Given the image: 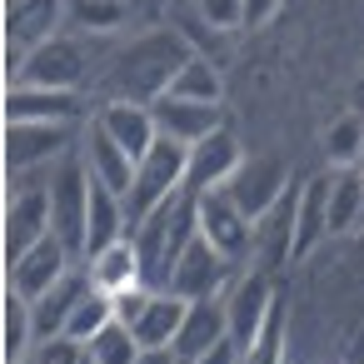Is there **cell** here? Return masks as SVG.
I'll use <instances>...</instances> for the list:
<instances>
[{
  "label": "cell",
  "mask_w": 364,
  "mask_h": 364,
  "mask_svg": "<svg viewBox=\"0 0 364 364\" xmlns=\"http://www.w3.org/2000/svg\"><path fill=\"white\" fill-rule=\"evenodd\" d=\"M195 16L210 31H235L245 26V0H195Z\"/></svg>",
  "instance_id": "obj_31"
},
{
  "label": "cell",
  "mask_w": 364,
  "mask_h": 364,
  "mask_svg": "<svg viewBox=\"0 0 364 364\" xmlns=\"http://www.w3.org/2000/svg\"><path fill=\"white\" fill-rule=\"evenodd\" d=\"M324 160L334 170H364V120L359 115H339L324 130Z\"/></svg>",
  "instance_id": "obj_26"
},
{
  "label": "cell",
  "mask_w": 364,
  "mask_h": 364,
  "mask_svg": "<svg viewBox=\"0 0 364 364\" xmlns=\"http://www.w3.org/2000/svg\"><path fill=\"white\" fill-rule=\"evenodd\" d=\"M130 26V0H65V31L70 36H120Z\"/></svg>",
  "instance_id": "obj_23"
},
{
  "label": "cell",
  "mask_w": 364,
  "mask_h": 364,
  "mask_svg": "<svg viewBox=\"0 0 364 364\" xmlns=\"http://www.w3.org/2000/svg\"><path fill=\"white\" fill-rule=\"evenodd\" d=\"M185 190H190V145H180V140L160 135V140L150 145V155L135 165V185H130V200H125L130 225H135V220H145L150 210L170 205V200H175V195H185Z\"/></svg>",
  "instance_id": "obj_2"
},
{
  "label": "cell",
  "mask_w": 364,
  "mask_h": 364,
  "mask_svg": "<svg viewBox=\"0 0 364 364\" xmlns=\"http://www.w3.org/2000/svg\"><path fill=\"white\" fill-rule=\"evenodd\" d=\"M190 6H195V0H190Z\"/></svg>",
  "instance_id": "obj_39"
},
{
  "label": "cell",
  "mask_w": 364,
  "mask_h": 364,
  "mask_svg": "<svg viewBox=\"0 0 364 364\" xmlns=\"http://www.w3.org/2000/svg\"><path fill=\"white\" fill-rule=\"evenodd\" d=\"M359 230H364V215H359Z\"/></svg>",
  "instance_id": "obj_38"
},
{
  "label": "cell",
  "mask_w": 364,
  "mask_h": 364,
  "mask_svg": "<svg viewBox=\"0 0 364 364\" xmlns=\"http://www.w3.org/2000/svg\"><path fill=\"white\" fill-rule=\"evenodd\" d=\"M195 210H200V240H210L230 264L245 259V255H255V230H259V225H250V215H245L225 190L195 195Z\"/></svg>",
  "instance_id": "obj_9"
},
{
  "label": "cell",
  "mask_w": 364,
  "mask_h": 364,
  "mask_svg": "<svg viewBox=\"0 0 364 364\" xmlns=\"http://www.w3.org/2000/svg\"><path fill=\"white\" fill-rule=\"evenodd\" d=\"M95 125L140 165L145 155H150V145L160 140V125H155V110L150 105H135V100H105L100 110H95Z\"/></svg>",
  "instance_id": "obj_15"
},
{
  "label": "cell",
  "mask_w": 364,
  "mask_h": 364,
  "mask_svg": "<svg viewBox=\"0 0 364 364\" xmlns=\"http://www.w3.org/2000/svg\"><path fill=\"white\" fill-rule=\"evenodd\" d=\"M274 304H279V299H274L264 269H250V274L235 279V289L225 294V309H230V344H235L240 354H250V349L259 344V334H264Z\"/></svg>",
  "instance_id": "obj_10"
},
{
  "label": "cell",
  "mask_w": 364,
  "mask_h": 364,
  "mask_svg": "<svg viewBox=\"0 0 364 364\" xmlns=\"http://www.w3.org/2000/svg\"><path fill=\"white\" fill-rule=\"evenodd\" d=\"M225 339H230V309H225V299H190L180 339H175V354L180 359H205Z\"/></svg>",
  "instance_id": "obj_18"
},
{
  "label": "cell",
  "mask_w": 364,
  "mask_h": 364,
  "mask_svg": "<svg viewBox=\"0 0 364 364\" xmlns=\"http://www.w3.org/2000/svg\"><path fill=\"white\" fill-rule=\"evenodd\" d=\"M195 55L185 31H145L135 36L105 70V90L110 100H135V105H155L170 95L175 75L185 70V60Z\"/></svg>",
  "instance_id": "obj_1"
},
{
  "label": "cell",
  "mask_w": 364,
  "mask_h": 364,
  "mask_svg": "<svg viewBox=\"0 0 364 364\" xmlns=\"http://www.w3.org/2000/svg\"><path fill=\"white\" fill-rule=\"evenodd\" d=\"M180 364H195V359H180Z\"/></svg>",
  "instance_id": "obj_37"
},
{
  "label": "cell",
  "mask_w": 364,
  "mask_h": 364,
  "mask_svg": "<svg viewBox=\"0 0 364 364\" xmlns=\"http://www.w3.org/2000/svg\"><path fill=\"white\" fill-rule=\"evenodd\" d=\"M80 95L75 90H41V85H6V125H75Z\"/></svg>",
  "instance_id": "obj_13"
},
{
  "label": "cell",
  "mask_w": 364,
  "mask_h": 364,
  "mask_svg": "<svg viewBox=\"0 0 364 364\" xmlns=\"http://www.w3.org/2000/svg\"><path fill=\"white\" fill-rule=\"evenodd\" d=\"M85 215H90V170L85 155H65L50 175V235L85 259Z\"/></svg>",
  "instance_id": "obj_3"
},
{
  "label": "cell",
  "mask_w": 364,
  "mask_h": 364,
  "mask_svg": "<svg viewBox=\"0 0 364 364\" xmlns=\"http://www.w3.org/2000/svg\"><path fill=\"white\" fill-rule=\"evenodd\" d=\"M170 95L175 100H195V105H220L225 100V80H220V65L210 60V55H190L185 60V70L175 75V85H170Z\"/></svg>",
  "instance_id": "obj_24"
},
{
  "label": "cell",
  "mask_w": 364,
  "mask_h": 364,
  "mask_svg": "<svg viewBox=\"0 0 364 364\" xmlns=\"http://www.w3.org/2000/svg\"><path fill=\"white\" fill-rule=\"evenodd\" d=\"M230 269H235V264H230L210 240H195V245L180 255L175 274H170V294H180V299H225Z\"/></svg>",
  "instance_id": "obj_12"
},
{
  "label": "cell",
  "mask_w": 364,
  "mask_h": 364,
  "mask_svg": "<svg viewBox=\"0 0 364 364\" xmlns=\"http://www.w3.org/2000/svg\"><path fill=\"white\" fill-rule=\"evenodd\" d=\"M80 364H95V359H90V349H85V359H80Z\"/></svg>",
  "instance_id": "obj_36"
},
{
  "label": "cell",
  "mask_w": 364,
  "mask_h": 364,
  "mask_svg": "<svg viewBox=\"0 0 364 364\" xmlns=\"http://www.w3.org/2000/svg\"><path fill=\"white\" fill-rule=\"evenodd\" d=\"M80 80H90V50L80 46V36L60 31L46 46H36L26 55V65L6 80V85H41V90H80Z\"/></svg>",
  "instance_id": "obj_5"
},
{
  "label": "cell",
  "mask_w": 364,
  "mask_h": 364,
  "mask_svg": "<svg viewBox=\"0 0 364 364\" xmlns=\"http://www.w3.org/2000/svg\"><path fill=\"white\" fill-rule=\"evenodd\" d=\"M75 150V125H6V175L16 180H46L55 165Z\"/></svg>",
  "instance_id": "obj_4"
},
{
  "label": "cell",
  "mask_w": 364,
  "mask_h": 364,
  "mask_svg": "<svg viewBox=\"0 0 364 364\" xmlns=\"http://www.w3.org/2000/svg\"><path fill=\"white\" fill-rule=\"evenodd\" d=\"M225 195L250 215V225H259L289 200V165L279 155H245V165L225 185Z\"/></svg>",
  "instance_id": "obj_8"
},
{
  "label": "cell",
  "mask_w": 364,
  "mask_h": 364,
  "mask_svg": "<svg viewBox=\"0 0 364 364\" xmlns=\"http://www.w3.org/2000/svg\"><path fill=\"white\" fill-rule=\"evenodd\" d=\"M245 364H284V309H279V304H274V314H269L259 344L245 354Z\"/></svg>",
  "instance_id": "obj_30"
},
{
  "label": "cell",
  "mask_w": 364,
  "mask_h": 364,
  "mask_svg": "<svg viewBox=\"0 0 364 364\" xmlns=\"http://www.w3.org/2000/svg\"><path fill=\"white\" fill-rule=\"evenodd\" d=\"M185 309H190V299H180V294L160 289V294L145 304V314L130 324V329H135V339H140V349H175L180 324H185Z\"/></svg>",
  "instance_id": "obj_22"
},
{
  "label": "cell",
  "mask_w": 364,
  "mask_h": 364,
  "mask_svg": "<svg viewBox=\"0 0 364 364\" xmlns=\"http://www.w3.org/2000/svg\"><path fill=\"white\" fill-rule=\"evenodd\" d=\"M80 155H85V170H90V180L95 185H105V190H115L120 200H130V185H135V160L90 120L85 130H80Z\"/></svg>",
  "instance_id": "obj_16"
},
{
  "label": "cell",
  "mask_w": 364,
  "mask_h": 364,
  "mask_svg": "<svg viewBox=\"0 0 364 364\" xmlns=\"http://www.w3.org/2000/svg\"><path fill=\"white\" fill-rule=\"evenodd\" d=\"M329 190H334V175H309L294 190V259H304L329 235Z\"/></svg>",
  "instance_id": "obj_17"
},
{
  "label": "cell",
  "mask_w": 364,
  "mask_h": 364,
  "mask_svg": "<svg viewBox=\"0 0 364 364\" xmlns=\"http://www.w3.org/2000/svg\"><path fill=\"white\" fill-rule=\"evenodd\" d=\"M245 165V150L235 140L230 125H220L215 135H205L200 145H190V190L205 195V190H225Z\"/></svg>",
  "instance_id": "obj_14"
},
{
  "label": "cell",
  "mask_w": 364,
  "mask_h": 364,
  "mask_svg": "<svg viewBox=\"0 0 364 364\" xmlns=\"http://www.w3.org/2000/svg\"><path fill=\"white\" fill-rule=\"evenodd\" d=\"M85 289H90V274H85V269H70L46 299L31 304V314H36V344H41V339H55V334L70 329V314H75V304L85 299Z\"/></svg>",
  "instance_id": "obj_20"
},
{
  "label": "cell",
  "mask_w": 364,
  "mask_h": 364,
  "mask_svg": "<svg viewBox=\"0 0 364 364\" xmlns=\"http://www.w3.org/2000/svg\"><path fill=\"white\" fill-rule=\"evenodd\" d=\"M41 240H50V175L11 185V200H6V269L16 259H26Z\"/></svg>",
  "instance_id": "obj_6"
},
{
  "label": "cell",
  "mask_w": 364,
  "mask_h": 364,
  "mask_svg": "<svg viewBox=\"0 0 364 364\" xmlns=\"http://www.w3.org/2000/svg\"><path fill=\"white\" fill-rule=\"evenodd\" d=\"M110 324H115V304H110V294H100V289L90 284V289H85V299L75 304V314H70V329H65V334H70L75 344H90V339H95L100 329H110Z\"/></svg>",
  "instance_id": "obj_28"
},
{
  "label": "cell",
  "mask_w": 364,
  "mask_h": 364,
  "mask_svg": "<svg viewBox=\"0 0 364 364\" xmlns=\"http://www.w3.org/2000/svg\"><path fill=\"white\" fill-rule=\"evenodd\" d=\"M85 349H90L95 364H140V339H135V329L120 324V319H115L110 329H100Z\"/></svg>",
  "instance_id": "obj_29"
},
{
  "label": "cell",
  "mask_w": 364,
  "mask_h": 364,
  "mask_svg": "<svg viewBox=\"0 0 364 364\" xmlns=\"http://www.w3.org/2000/svg\"><path fill=\"white\" fill-rule=\"evenodd\" d=\"M65 31V0H6V80L36 46Z\"/></svg>",
  "instance_id": "obj_7"
},
{
  "label": "cell",
  "mask_w": 364,
  "mask_h": 364,
  "mask_svg": "<svg viewBox=\"0 0 364 364\" xmlns=\"http://www.w3.org/2000/svg\"><path fill=\"white\" fill-rule=\"evenodd\" d=\"M140 364H180L175 349H140Z\"/></svg>",
  "instance_id": "obj_34"
},
{
  "label": "cell",
  "mask_w": 364,
  "mask_h": 364,
  "mask_svg": "<svg viewBox=\"0 0 364 364\" xmlns=\"http://www.w3.org/2000/svg\"><path fill=\"white\" fill-rule=\"evenodd\" d=\"M364 215V170H334V190H329V235L359 230Z\"/></svg>",
  "instance_id": "obj_25"
},
{
  "label": "cell",
  "mask_w": 364,
  "mask_h": 364,
  "mask_svg": "<svg viewBox=\"0 0 364 364\" xmlns=\"http://www.w3.org/2000/svg\"><path fill=\"white\" fill-rule=\"evenodd\" d=\"M150 110H155L160 135H170V140H180V145H200L205 135H215V130L225 125V120H220V105H195V100H175V95L155 100Z\"/></svg>",
  "instance_id": "obj_19"
},
{
  "label": "cell",
  "mask_w": 364,
  "mask_h": 364,
  "mask_svg": "<svg viewBox=\"0 0 364 364\" xmlns=\"http://www.w3.org/2000/svg\"><path fill=\"white\" fill-rule=\"evenodd\" d=\"M279 11H284V0H245V31H259V26H269Z\"/></svg>",
  "instance_id": "obj_33"
},
{
  "label": "cell",
  "mask_w": 364,
  "mask_h": 364,
  "mask_svg": "<svg viewBox=\"0 0 364 364\" xmlns=\"http://www.w3.org/2000/svg\"><path fill=\"white\" fill-rule=\"evenodd\" d=\"M80 359H85V344H75L70 334H55V339H41L26 364H80Z\"/></svg>",
  "instance_id": "obj_32"
},
{
  "label": "cell",
  "mask_w": 364,
  "mask_h": 364,
  "mask_svg": "<svg viewBox=\"0 0 364 364\" xmlns=\"http://www.w3.org/2000/svg\"><path fill=\"white\" fill-rule=\"evenodd\" d=\"M70 269H75V255L50 235V240H41L26 259H16V264L6 269V289H11V294H21L26 304H36V299H46V294H50Z\"/></svg>",
  "instance_id": "obj_11"
},
{
  "label": "cell",
  "mask_w": 364,
  "mask_h": 364,
  "mask_svg": "<svg viewBox=\"0 0 364 364\" xmlns=\"http://www.w3.org/2000/svg\"><path fill=\"white\" fill-rule=\"evenodd\" d=\"M36 349V314L21 294L6 289V364H26Z\"/></svg>",
  "instance_id": "obj_27"
},
{
  "label": "cell",
  "mask_w": 364,
  "mask_h": 364,
  "mask_svg": "<svg viewBox=\"0 0 364 364\" xmlns=\"http://www.w3.org/2000/svg\"><path fill=\"white\" fill-rule=\"evenodd\" d=\"M349 115L364 120V70H359V80H354V90H349Z\"/></svg>",
  "instance_id": "obj_35"
},
{
  "label": "cell",
  "mask_w": 364,
  "mask_h": 364,
  "mask_svg": "<svg viewBox=\"0 0 364 364\" xmlns=\"http://www.w3.org/2000/svg\"><path fill=\"white\" fill-rule=\"evenodd\" d=\"M85 274H90V284H95L100 294H110V299L125 294V289H135V284H145V274H140V255H135L130 240H120V245L90 255V259H85Z\"/></svg>",
  "instance_id": "obj_21"
}]
</instances>
